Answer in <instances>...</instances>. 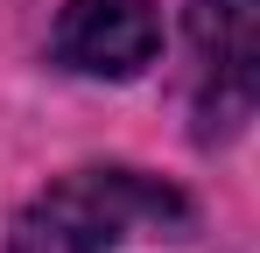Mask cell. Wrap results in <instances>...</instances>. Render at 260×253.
<instances>
[{
  "mask_svg": "<svg viewBox=\"0 0 260 253\" xmlns=\"http://www.w3.org/2000/svg\"><path fill=\"white\" fill-rule=\"evenodd\" d=\"M183 225H190V204L162 176H148V169H71L21 204L7 253H113L134 232H183Z\"/></svg>",
  "mask_w": 260,
  "mask_h": 253,
  "instance_id": "1",
  "label": "cell"
},
{
  "mask_svg": "<svg viewBox=\"0 0 260 253\" xmlns=\"http://www.w3.org/2000/svg\"><path fill=\"white\" fill-rule=\"evenodd\" d=\"M190 141L225 148L260 113V0H183Z\"/></svg>",
  "mask_w": 260,
  "mask_h": 253,
  "instance_id": "2",
  "label": "cell"
},
{
  "mask_svg": "<svg viewBox=\"0 0 260 253\" xmlns=\"http://www.w3.org/2000/svg\"><path fill=\"white\" fill-rule=\"evenodd\" d=\"M56 64L78 71V78H106V84H127L155 64L162 49V14L155 0H71L56 14Z\"/></svg>",
  "mask_w": 260,
  "mask_h": 253,
  "instance_id": "3",
  "label": "cell"
}]
</instances>
